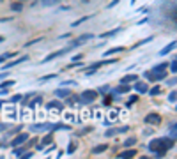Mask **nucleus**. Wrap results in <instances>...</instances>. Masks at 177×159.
Listing matches in <instances>:
<instances>
[{"instance_id": "1", "label": "nucleus", "mask_w": 177, "mask_h": 159, "mask_svg": "<svg viewBox=\"0 0 177 159\" xmlns=\"http://www.w3.org/2000/svg\"><path fill=\"white\" fill-rule=\"evenodd\" d=\"M174 143H175V140L170 138V136L168 138H156V140H152L149 143V150L156 154V157H163L174 147Z\"/></svg>"}, {"instance_id": "2", "label": "nucleus", "mask_w": 177, "mask_h": 159, "mask_svg": "<svg viewBox=\"0 0 177 159\" xmlns=\"http://www.w3.org/2000/svg\"><path fill=\"white\" fill-rule=\"evenodd\" d=\"M117 62V58H110V60H103V62H94L92 65H88L87 69H83V73L87 74V76H91V74H94L99 67H103V65H106V64H115Z\"/></svg>"}, {"instance_id": "3", "label": "nucleus", "mask_w": 177, "mask_h": 159, "mask_svg": "<svg viewBox=\"0 0 177 159\" xmlns=\"http://www.w3.org/2000/svg\"><path fill=\"white\" fill-rule=\"evenodd\" d=\"M92 39V34H83V35H80V37H76V39H73L71 41V44H69V50H73V48H78V46H82L83 42H87V41H91Z\"/></svg>"}, {"instance_id": "4", "label": "nucleus", "mask_w": 177, "mask_h": 159, "mask_svg": "<svg viewBox=\"0 0 177 159\" xmlns=\"http://www.w3.org/2000/svg\"><path fill=\"white\" fill-rule=\"evenodd\" d=\"M98 92L96 90H85V92H82V96H80V99H82V103H94L96 99H98Z\"/></svg>"}, {"instance_id": "5", "label": "nucleus", "mask_w": 177, "mask_h": 159, "mask_svg": "<svg viewBox=\"0 0 177 159\" xmlns=\"http://www.w3.org/2000/svg\"><path fill=\"white\" fill-rule=\"evenodd\" d=\"M144 122H145V124H151V126H158V124L161 122V117L158 115V113H149V115H145Z\"/></svg>"}, {"instance_id": "6", "label": "nucleus", "mask_w": 177, "mask_h": 159, "mask_svg": "<svg viewBox=\"0 0 177 159\" xmlns=\"http://www.w3.org/2000/svg\"><path fill=\"white\" fill-rule=\"evenodd\" d=\"M25 142H29V134H27V133H20L16 138L11 142V145H13V147H18V145H21V143H25Z\"/></svg>"}, {"instance_id": "7", "label": "nucleus", "mask_w": 177, "mask_h": 159, "mask_svg": "<svg viewBox=\"0 0 177 159\" xmlns=\"http://www.w3.org/2000/svg\"><path fill=\"white\" fill-rule=\"evenodd\" d=\"M68 51H71L69 48H64V50H60V51H55V53H50L46 58H43V62L41 64H44V62H50V60H53V58H57V57H62V55H66Z\"/></svg>"}, {"instance_id": "8", "label": "nucleus", "mask_w": 177, "mask_h": 159, "mask_svg": "<svg viewBox=\"0 0 177 159\" xmlns=\"http://www.w3.org/2000/svg\"><path fill=\"white\" fill-rule=\"evenodd\" d=\"M131 88H135L138 94H147V90H149V87H147V83H142V81H135V87H131Z\"/></svg>"}, {"instance_id": "9", "label": "nucleus", "mask_w": 177, "mask_h": 159, "mask_svg": "<svg viewBox=\"0 0 177 159\" xmlns=\"http://www.w3.org/2000/svg\"><path fill=\"white\" fill-rule=\"evenodd\" d=\"M52 142H53V133H48V134H46V136H44V138L41 140V143L37 145V149H39V150H43L44 147H46L48 143H52Z\"/></svg>"}, {"instance_id": "10", "label": "nucleus", "mask_w": 177, "mask_h": 159, "mask_svg": "<svg viewBox=\"0 0 177 159\" xmlns=\"http://www.w3.org/2000/svg\"><path fill=\"white\" fill-rule=\"evenodd\" d=\"M128 129H129L128 126H124V127H117V129H108L105 134L108 136V138H112V136H115V134H119V133H126Z\"/></svg>"}, {"instance_id": "11", "label": "nucleus", "mask_w": 177, "mask_h": 159, "mask_svg": "<svg viewBox=\"0 0 177 159\" xmlns=\"http://www.w3.org/2000/svg\"><path fill=\"white\" fill-rule=\"evenodd\" d=\"M129 90H131V87H129V83H121L115 90H114V92L115 94H128L129 92Z\"/></svg>"}, {"instance_id": "12", "label": "nucleus", "mask_w": 177, "mask_h": 159, "mask_svg": "<svg viewBox=\"0 0 177 159\" xmlns=\"http://www.w3.org/2000/svg\"><path fill=\"white\" fill-rule=\"evenodd\" d=\"M133 156H137V150H133V149L129 147V149H126L124 152L119 154V159H126V157H133Z\"/></svg>"}, {"instance_id": "13", "label": "nucleus", "mask_w": 177, "mask_h": 159, "mask_svg": "<svg viewBox=\"0 0 177 159\" xmlns=\"http://www.w3.org/2000/svg\"><path fill=\"white\" fill-rule=\"evenodd\" d=\"M46 108H48V110H53V108H57L59 111H62L64 104H62L60 101H52V103H48V104H46Z\"/></svg>"}, {"instance_id": "14", "label": "nucleus", "mask_w": 177, "mask_h": 159, "mask_svg": "<svg viewBox=\"0 0 177 159\" xmlns=\"http://www.w3.org/2000/svg\"><path fill=\"white\" fill-rule=\"evenodd\" d=\"M69 94H71L69 88H59V90H55V96L57 97H68Z\"/></svg>"}, {"instance_id": "15", "label": "nucleus", "mask_w": 177, "mask_h": 159, "mask_svg": "<svg viewBox=\"0 0 177 159\" xmlns=\"http://www.w3.org/2000/svg\"><path fill=\"white\" fill-rule=\"evenodd\" d=\"M174 50H175V41H172V42L168 44V46H165L160 53H161V55H168V53H170V51H174Z\"/></svg>"}, {"instance_id": "16", "label": "nucleus", "mask_w": 177, "mask_h": 159, "mask_svg": "<svg viewBox=\"0 0 177 159\" xmlns=\"http://www.w3.org/2000/svg\"><path fill=\"white\" fill-rule=\"evenodd\" d=\"M25 60H29V57L27 55H23V57H20V58H16L14 62H9L6 67H7V69H9V67H14V65H18V64H21V62H25Z\"/></svg>"}, {"instance_id": "17", "label": "nucleus", "mask_w": 177, "mask_h": 159, "mask_svg": "<svg viewBox=\"0 0 177 159\" xmlns=\"http://www.w3.org/2000/svg\"><path fill=\"white\" fill-rule=\"evenodd\" d=\"M138 78H137V74H126L122 80H121V83H133V81H137Z\"/></svg>"}, {"instance_id": "18", "label": "nucleus", "mask_w": 177, "mask_h": 159, "mask_svg": "<svg viewBox=\"0 0 177 159\" xmlns=\"http://www.w3.org/2000/svg\"><path fill=\"white\" fill-rule=\"evenodd\" d=\"M122 28H114V30H108V32H105V34H101L99 37L101 39H105V37H112V35H115V34H119Z\"/></svg>"}, {"instance_id": "19", "label": "nucleus", "mask_w": 177, "mask_h": 159, "mask_svg": "<svg viewBox=\"0 0 177 159\" xmlns=\"http://www.w3.org/2000/svg\"><path fill=\"white\" fill-rule=\"evenodd\" d=\"M126 48H122V46H119V48H112V50H108V51H105V57H108V55H114V53H121V51H124Z\"/></svg>"}, {"instance_id": "20", "label": "nucleus", "mask_w": 177, "mask_h": 159, "mask_svg": "<svg viewBox=\"0 0 177 159\" xmlns=\"http://www.w3.org/2000/svg\"><path fill=\"white\" fill-rule=\"evenodd\" d=\"M59 0H41V6L43 7H50V6H57Z\"/></svg>"}, {"instance_id": "21", "label": "nucleus", "mask_w": 177, "mask_h": 159, "mask_svg": "<svg viewBox=\"0 0 177 159\" xmlns=\"http://www.w3.org/2000/svg\"><path fill=\"white\" fill-rule=\"evenodd\" d=\"M11 9H13V11H16V12H20L21 9H23V4H21L20 0H18V2H13V4H11Z\"/></svg>"}, {"instance_id": "22", "label": "nucleus", "mask_w": 177, "mask_h": 159, "mask_svg": "<svg viewBox=\"0 0 177 159\" xmlns=\"http://www.w3.org/2000/svg\"><path fill=\"white\" fill-rule=\"evenodd\" d=\"M106 149H108V145H105V143H103V145H98V147H94V149H92V154H99V152H105Z\"/></svg>"}, {"instance_id": "23", "label": "nucleus", "mask_w": 177, "mask_h": 159, "mask_svg": "<svg viewBox=\"0 0 177 159\" xmlns=\"http://www.w3.org/2000/svg\"><path fill=\"white\" fill-rule=\"evenodd\" d=\"M16 53L14 51H9V53H4V55H0V64H2V62H6L7 58H11V57H14Z\"/></svg>"}, {"instance_id": "24", "label": "nucleus", "mask_w": 177, "mask_h": 159, "mask_svg": "<svg viewBox=\"0 0 177 159\" xmlns=\"http://www.w3.org/2000/svg\"><path fill=\"white\" fill-rule=\"evenodd\" d=\"M135 143H137V138H128V140H126V142H124L122 145H124L126 149H129V147H133Z\"/></svg>"}, {"instance_id": "25", "label": "nucleus", "mask_w": 177, "mask_h": 159, "mask_svg": "<svg viewBox=\"0 0 177 159\" xmlns=\"http://www.w3.org/2000/svg\"><path fill=\"white\" fill-rule=\"evenodd\" d=\"M147 92H149L151 96H158V94L161 92V88H160V87L156 85V87H152V88H149V90H147Z\"/></svg>"}, {"instance_id": "26", "label": "nucleus", "mask_w": 177, "mask_h": 159, "mask_svg": "<svg viewBox=\"0 0 177 159\" xmlns=\"http://www.w3.org/2000/svg\"><path fill=\"white\" fill-rule=\"evenodd\" d=\"M170 71H172V74L177 73V58H172V62H170Z\"/></svg>"}, {"instance_id": "27", "label": "nucleus", "mask_w": 177, "mask_h": 159, "mask_svg": "<svg viewBox=\"0 0 177 159\" xmlns=\"http://www.w3.org/2000/svg\"><path fill=\"white\" fill-rule=\"evenodd\" d=\"M175 127H177V124H175V122H172V124H170V127H168V131H170V138H174V140H175Z\"/></svg>"}, {"instance_id": "28", "label": "nucleus", "mask_w": 177, "mask_h": 159, "mask_svg": "<svg viewBox=\"0 0 177 159\" xmlns=\"http://www.w3.org/2000/svg\"><path fill=\"white\" fill-rule=\"evenodd\" d=\"M14 85V80H7V81H2L0 83V87L2 88H9V87H13Z\"/></svg>"}, {"instance_id": "29", "label": "nucleus", "mask_w": 177, "mask_h": 159, "mask_svg": "<svg viewBox=\"0 0 177 159\" xmlns=\"http://www.w3.org/2000/svg\"><path fill=\"white\" fill-rule=\"evenodd\" d=\"M39 41H43V37H37V39H34V41H29L27 44H23V46H25V48H29V46H32V44H37Z\"/></svg>"}, {"instance_id": "30", "label": "nucleus", "mask_w": 177, "mask_h": 159, "mask_svg": "<svg viewBox=\"0 0 177 159\" xmlns=\"http://www.w3.org/2000/svg\"><path fill=\"white\" fill-rule=\"evenodd\" d=\"M175 99H177V92H175V90H172L170 96H168V101L170 103H175Z\"/></svg>"}, {"instance_id": "31", "label": "nucleus", "mask_w": 177, "mask_h": 159, "mask_svg": "<svg viewBox=\"0 0 177 159\" xmlns=\"http://www.w3.org/2000/svg\"><path fill=\"white\" fill-rule=\"evenodd\" d=\"M149 41H152V37H147V39H144V41H140V42H137V44H133V48H138V46H142V44H145V42H149Z\"/></svg>"}, {"instance_id": "32", "label": "nucleus", "mask_w": 177, "mask_h": 159, "mask_svg": "<svg viewBox=\"0 0 177 159\" xmlns=\"http://www.w3.org/2000/svg\"><path fill=\"white\" fill-rule=\"evenodd\" d=\"M20 99H23V96H21V94H16V96H13L9 101H11V103H18Z\"/></svg>"}, {"instance_id": "33", "label": "nucleus", "mask_w": 177, "mask_h": 159, "mask_svg": "<svg viewBox=\"0 0 177 159\" xmlns=\"http://www.w3.org/2000/svg\"><path fill=\"white\" fill-rule=\"evenodd\" d=\"M53 78H57V74H48V76H43L39 81H48V80H53Z\"/></svg>"}, {"instance_id": "34", "label": "nucleus", "mask_w": 177, "mask_h": 159, "mask_svg": "<svg viewBox=\"0 0 177 159\" xmlns=\"http://www.w3.org/2000/svg\"><path fill=\"white\" fill-rule=\"evenodd\" d=\"M88 18H91V16H83L82 19H78V21H75V23H73V27H76V25H80V23H83V21H87Z\"/></svg>"}, {"instance_id": "35", "label": "nucleus", "mask_w": 177, "mask_h": 159, "mask_svg": "<svg viewBox=\"0 0 177 159\" xmlns=\"http://www.w3.org/2000/svg\"><path fill=\"white\" fill-rule=\"evenodd\" d=\"M108 90H110V88H108V85H105V87H101V88H99V92H98V94H106Z\"/></svg>"}, {"instance_id": "36", "label": "nucleus", "mask_w": 177, "mask_h": 159, "mask_svg": "<svg viewBox=\"0 0 177 159\" xmlns=\"http://www.w3.org/2000/svg\"><path fill=\"white\" fill-rule=\"evenodd\" d=\"M112 101H114V96H106L103 103H105V104H110V103H112Z\"/></svg>"}, {"instance_id": "37", "label": "nucleus", "mask_w": 177, "mask_h": 159, "mask_svg": "<svg viewBox=\"0 0 177 159\" xmlns=\"http://www.w3.org/2000/svg\"><path fill=\"white\" fill-rule=\"evenodd\" d=\"M135 101H138V96H131V97L128 99V104H133Z\"/></svg>"}, {"instance_id": "38", "label": "nucleus", "mask_w": 177, "mask_h": 159, "mask_svg": "<svg viewBox=\"0 0 177 159\" xmlns=\"http://www.w3.org/2000/svg\"><path fill=\"white\" fill-rule=\"evenodd\" d=\"M75 150H76V145H75V143H71V145H69V149H68V152H69V154H73Z\"/></svg>"}, {"instance_id": "39", "label": "nucleus", "mask_w": 177, "mask_h": 159, "mask_svg": "<svg viewBox=\"0 0 177 159\" xmlns=\"http://www.w3.org/2000/svg\"><path fill=\"white\" fill-rule=\"evenodd\" d=\"M119 2H121V0H114V2H112V4H110V6H108V9H112V7H114V6H117Z\"/></svg>"}, {"instance_id": "40", "label": "nucleus", "mask_w": 177, "mask_h": 159, "mask_svg": "<svg viewBox=\"0 0 177 159\" xmlns=\"http://www.w3.org/2000/svg\"><path fill=\"white\" fill-rule=\"evenodd\" d=\"M80 58H83V57H82V55H75V57H73V62H78Z\"/></svg>"}, {"instance_id": "41", "label": "nucleus", "mask_w": 177, "mask_h": 159, "mask_svg": "<svg viewBox=\"0 0 177 159\" xmlns=\"http://www.w3.org/2000/svg\"><path fill=\"white\" fill-rule=\"evenodd\" d=\"M175 85V78H172V80H168V87H174Z\"/></svg>"}, {"instance_id": "42", "label": "nucleus", "mask_w": 177, "mask_h": 159, "mask_svg": "<svg viewBox=\"0 0 177 159\" xmlns=\"http://www.w3.org/2000/svg\"><path fill=\"white\" fill-rule=\"evenodd\" d=\"M7 74H9V73H0V80H4V78H6Z\"/></svg>"}, {"instance_id": "43", "label": "nucleus", "mask_w": 177, "mask_h": 159, "mask_svg": "<svg viewBox=\"0 0 177 159\" xmlns=\"http://www.w3.org/2000/svg\"><path fill=\"white\" fill-rule=\"evenodd\" d=\"M2 41H4V37H2V35H0V42H2Z\"/></svg>"}, {"instance_id": "44", "label": "nucleus", "mask_w": 177, "mask_h": 159, "mask_svg": "<svg viewBox=\"0 0 177 159\" xmlns=\"http://www.w3.org/2000/svg\"><path fill=\"white\" fill-rule=\"evenodd\" d=\"M0 147H2V142H0Z\"/></svg>"}, {"instance_id": "45", "label": "nucleus", "mask_w": 177, "mask_h": 159, "mask_svg": "<svg viewBox=\"0 0 177 159\" xmlns=\"http://www.w3.org/2000/svg\"><path fill=\"white\" fill-rule=\"evenodd\" d=\"M20 2H21V0H20Z\"/></svg>"}]
</instances>
